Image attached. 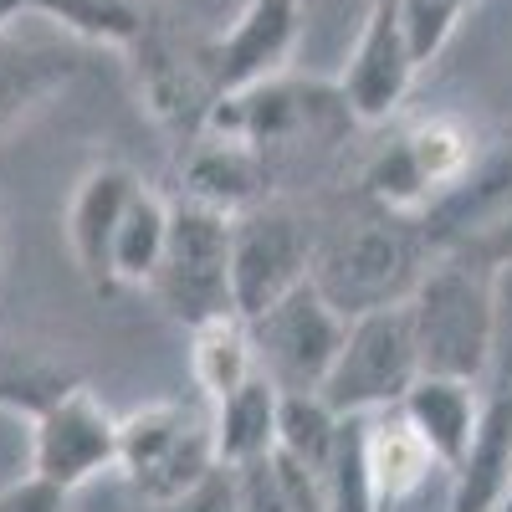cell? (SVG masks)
<instances>
[{
  "mask_svg": "<svg viewBox=\"0 0 512 512\" xmlns=\"http://www.w3.org/2000/svg\"><path fill=\"white\" fill-rule=\"evenodd\" d=\"M431 256H436V246L415 216L374 210V216H364L344 231L318 236L313 282L344 318H359L374 308L405 303L420 272L431 267Z\"/></svg>",
  "mask_w": 512,
  "mask_h": 512,
  "instance_id": "cell-1",
  "label": "cell"
},
{
  "mask_svg": "<svg viewBox=\"0 0 512 512\" xmlns=\"http://www.w3.org/2000/svg\"><path fill=\"white\" fill-rule=\"evenodd\" d=\"M420 374H451L487 384L492 369V272L456 251H436L405 297Z\"/></svg>",
  "mask_w": 512,
  "mask_h": 512,
  "instance_id": "cell-2",
  "label": "cell"
},
{
  "mask_svg": "<svg viewBox=\"0 0 512 512\" xmlns=\"http://www.w3.org/2000/svg\"><path fill=\"white\" fill-rule=\"evenodd\" d=\"M349 128H359V118L338 82L272 72L262 82H251V88L221 93L216 108H210L205 134L241 139L267 154L282 144H338L349 139Z\"/></svg>",
  "mask_w": 512,
  "mask_h": 512,
  "instance_id": "cell-3",
  "label": "cell"
},
{
  "mask_svg": "<svg viewBox=\"0 0 512 512\" xmlns=\"http://www.w3.org/2000/svg\"><path fill=\"white\" fill-rule=\"evenodd\" d=\"M149 292L159 297V308L185 328H200L210 318L236 313V297H231V216L205 210L195 200H180L175 216H169V241H164V256L149 277Z\"/></svg>",
  "mask_w": 512,
  "mask_h": 512,
  "instance_id": "cell-4",
  "label": "cell"
},
{
  "mask_svg": "<svg viewBox=\"0 0 512 512\" xmlns=\"http://www.w3.org/2000/svg\"><path fill=\"white\" fill-rule=\"evenodd\" d=\"M221 466L210 415L190 405H144L118 420V472L149 507L175 502Z\"/></svg>",
  "mask_w": 512,
  "mask_h": 512,
  "instance_id": "cell-5",
  "label": "cell"
},
{
  "mask_svg": "<svg viewBox=\"0 0 512 512\" xmlns=\"http://www.w3.org/2000/svg\"><path fill=\"white\" fill-rule=\"evenodd\" d=\"M415 379H420V349H415L410 308L395 303V308L349 318V333L338 344V359L323 374L318 395L338 415H374L400 405Z\"/></svg>",
  "mask_w": 512,
  "mask_h": 512,
  "instance_id": "cell-6",
  "label": "cell"
},
{
  "mask_svg": "<svg viewBox=\"0 0 512 512\" xmlns=\"http://www.w3.org/2000/svg\"><path fill=\"white\" fill-rule=\"evenodd\" d=\"M477 134L456 118H420L364 164V200L395 216H425L477 159Z\"/></svg>",
  "mask_w": 512,
  "mask_h": 512,
  "instance_id": "cell-7",
  "label": "cell"
},
{
  "mask_svg": "<svg viewBox=\"0 0 512 512\" xmlns=\"http://www.w3.org/2000/svg\"><path fill=\"white\" fill-rule=\"evenodd\" d=\"M128 62H134L139 93L149 103V113L159 118V128L169 139L195 144L210 123V108H216V77H210L205 62V36L180 26L175 16L154 11L149 31L128 47Z\"/></svg>",
  "mask_w": 512,
  "mask_h": 512,
  "instance_id": "cell-8",
  "label": "cell"
},
{
  "mask_svg": "<svg viewBox=\"0 0 512 512\" xmlns=\"http://www.w3.org/2000/svg\"><path fill=\"white\" fill-rule=\"evenodd\" d=\"M246 328H251V349H256V374H267L282 395H303V390H318L323 374L333 369L349 318L308 277L287 297H277L272 308L246 318Z\"/></svg>",
  "mask_w": 512,
  "mask_h": 512,
  "instance_id": "cell-9",
  "label": "cell"
},
{
  "mask_svg": "<svg viewBox=\"0 0 512 512\" xmlns=\"http://www.w3.org/2000/svg\"><path fill=\"white\" fill-rule=\"evenodd\" d=\"M318 231L287 205H251L231 216V297L236 313L256 318L313 277Z\"/></svg>",
  "mask_w": 512,
  "mask_h": 512,
  "instance_id": "cell-10",
  "label": "cell"
},
{
  "mask_svg": "<svg viewBox=\"0 0 512 512\" xmlns=\"http://www.w3.org/2000/svg\"><path fill=\"white\" fill-rule=\"evenodd\" d=\"M31 472L77 492L98 472H118V420L93 400V390H72L31 420Z\"/></svg>",
  "mask_w": 512,
  "mask_h": 512,
  "instance_id": "cell-11",
  "label": "cell"
},
{
  "mask_svg": "<svg viewBox=\"0 0 512 512\" xmlns=\"http://www.w3.org/2000/svg\"><path fill=\"white\" fill-rule=\"evenodd\" d=\"M420 72V57L410 47V31L400 16V0H369L364 31L354 41V52L338 72L349 108L359 123H390L400 103L410 98V82Z\"/></svg>",
  "mask_w": 512,
  "mask_h": 512,
  "instance_id": "cell-12",
  "label": "cell"
},
{
  "mask_svg": "<svg viewBox=\"0 0 512 512\" xmlns=\"http://www.w3.org/2000/svg\"><path fill=\"white\" fill-rule=\"evenodd\" d=\"M297 36H303V0H246L226 31L205 36L216 93H236L272 72H287Z\"/></svg>",
  "mask_w": 512,
  "mask_h": 512,
  "instance_id": "cell-13",
  "label": "cell"
},
{
  "mask_svg": "<svg viewBox=\"0 0 512 512\" xmlns=\"http://www.w3.org/2000/svg\"><path fill=\"white\" fill-rule=\"evenodd\" d=\"M139 175L128 164H98L82 175V185L72 190L67 205V246H72V262L77 272L88 277L93 292H113V236L128 200L139 195Z\"/></svg>",
  "mask_w": 512,
  "mask_h": 512,
  "instance_id": "cell-14",
  "label": "cell"
},
{
  "mask_svg": "<svg viewBox=\"0 0 512 512\" xmlns=\"http://www.w3.org/2000/svg\"><path fill=\"white\" fill-rule=\"evenodd\" d=\"M185 195L205 210H221V216H241V210L262 205L267 185H272V169L267 154L256 144L241 139H221V134H200L195 144H185Z\"/></svg>",
  "mask_w": 512,
  "mask_h": 512,
  "instance_id": "cell-15",
  "label": "cell"
},
{
  "mask_svg": "<svg viewBox=\"0 0 512 512\" xmlns=\"http://www.w3.org/2000/svg\"><path fill=\"white\" fill-rule=\"evenodd\" d=\"M507 492H512V390L487 384L477 436L451 466L446 512H502Z\"/></svg>",
  "mask_w": 512,
  "mask_h": 512,
  "instance_id": "cell-16",
  "label": "cell"
},
{
  "mask_svg": "<svg viewBox=\"0 0 512 512\" xmlns=\"http://www.w3.org/2000/svg\"><path fill=\"white\" fill-rule=\"evenodd\" d=\"M482 400H487V390H482L477 379L420 374L395 410L415 425V436L431 446V456H436L441 472H451V466L466 456V446H472V436H477Z\"/></svg>",
  "mask_w": 512,
  "mask_h": 512,
  "instance_id": "cell-17",
  "label": "cell"
},
{
  "mask_svg": "<svg viewBox=\"0 0 512 512\" xmlns=\"http://www.w3.org/2000/svg\"><path fill=\"white\" fill-rule=\"evenodd\" d=\"M77 72L82 62L67 41H41L21 36L16 26H0V139L52 93H62Z\"/></svg>",
  "mask_w": 512,
  "mask_h": 512,
  "instance_id": "cell-18",
  "label": "cell"
},
{
  "mask_svg": "<svg viewBox=\"0 0 512 512\" xmlns=\"http://www.w3.org/2000/svg\"><path fill=\"white\" fill-rule=\"evenodd\" d=\"M364 461H369V482H374V497L384 512L405 502L410 492H420L425 477L436 472L431 446L415 436V425L395 405L364 415Z\"/></svg>",
  "mask_w": 512,
  "mask_h": 512,
  "instance_id": "cell-19",
  "label": "cell"
},
{
  "mask_svg": "<svg viewBox=\"0 0 512 512\" xmlns=\"http://www.w3.org/2000/svg\"><path fill=\"white\" fill-rule=\"evenodd\" d=\"M277 415H282V390L267 374H251L241 390L216 400L210 431H216L221 466H246L256 456H272L277 451Z\"/></svg>",
  "mask_w": 512,
  "mask_h": 512,
  "instance_id": "cell-20",
  "label": "cell"
},
{
  "mask_svg": "<svg viewBox=\"0 0 512 512\" xmlns=\"http://www.w3.org/2000/svg\"><path fill=\"white\" fill-rule=\"evenodd\" d=\"M26 16L52 21L72 41L113 47V52L128 57V47L149 31L154 6H149V0H26Z\"/></svg>",
  "mask_w": 512,
  "mask_h": 512,
  "instance_id": "cell-21",
  "label": "cell"
},
{
  "mask_svg": "<svg viewBox=\"0 0 512 512\" xmlns=\"http://www.w3.org/2000/svg\"><path fill=\"white\" fill-rule=\"evenodd\" d=\"M190 374L195 384L210 395V405L226 400L231 390L256 374V349H251V328L241 313L210 318L200 328H190Z\"/></svg>",
  "mask_w": 512,
  "mask_h": 512,
  "instance_id": "cell-22",
  "label": "cell"
},
{
  "mask_svg": "<svg viewBox=\"0 0 512 512\" xmlns=\"http://www.w3.org/2000/svg\"><path fill=\"white\" fill-rule=\"evenodd\" d=\"M169 216L175 205L159 200L149 185H139V195L128 200L123 221H118V236H113V287H149L159 256H164V241H169Z\"/></svg>",
  "mask_w": 512,
  "mask_h": 512,
  "instance_id": "cell-23",
  "label": "cell"
},
{
  "mask_svg": "<svg viewBox=\"0 0 512 512\" xmlns=\"http://www.w3.org/2000/svg\"><path fill=\"white\" fill-rule=\"evenodd\" d=\"M338 436H344V415H338L318 390L282 395V415H277V451H282V456L303 461L308 472L328 477L333 451H338Z\"/></svg>",
  "mask_w": 512,
  "mask_h": 512,
  "instance_id": "cell-24",
  "label": "cell"
},
{
  "mask_svg": "<svg viewBox=\"0 0 512 512\" xmlns=\"http://www.w3.org/2000/svg\"><path fill=\"white\" fill-rule=\"evenodd\" d=\"M72 384H77L72 374H62L57 364L36 359V354H21V349L0 354V410H11V415L36 420L52 400H62Z\"/></svg>",
  "mask_w": 512,
  "mask_h": 512,
  "instance_id": "cell-25",
  "label": "cell"
},
{
  "mask_svg": "<svg viewBox=\"0 0 512 512\" xmlns=\"http://www.w3.org/2000/svg\"><path fill=\"white\" fill-rule=\"evenodd\" d=\"M477 11V0H400V16L410 31V47L425 62H436L446 52V41L456 36V26Z\"/></svg>",
  "mask_w": 512,
  "mask_h": 512,
  "instance_id": "cell-26",
  "label": "cell"
},
{
  "mask_svg": "<svg viewBox=\"0 0 512 512\" xmlns=\"http://www.w3.org/2000/svg\"><path fill=\"white\" fill-rule=\"evenodd\" d=\"M231 477H236V512H297L292 487L277 466V451L256 456L246 466H231Z\"/></svg>",
  "mask_w": 512,
  "mask_h": 512,
  "instance_id": "cell-27",
  "label": "cell"
},
{
  "mask_svg": "<svg viewBox=\"0 0 512 512\" xmlns=\"http://www.w3.org/2000/svg\"><path fill=\"white\" fill-rule=\"evenodd\" d=\"M487 384L512 390V262L492 267V369Z\"/></svg>",
  "mask_w": 512,
  "mask_h": 512,
  "instance_id": "cell-28",
  "label": "cell"
},
{
  "mask_svg": "<svg viewBox=\"0 0 512 512\" xmlns=\"http://www.w3.org/2000/svg\"><path fill=\"white\" fill-rule=\"evenodd\" d=\"M67 502H72V492L41 472H26L0 487V512H67Z\"/></svg>",
  "mask_w": 512,
  "mask_h": 512,
  "instance_id": "cell-29",
  "label": "cell"
},
{
  "mask_svg": "<svg viewBox=\"0 0 512 512\" xmlns=\"http://www.w3.org/2000/svg\"><path fill=\"white\" fill-rule=\"evenodd\" d=\"M154 512H236V477H231V466H216L205 482H195L175 502H159Z\"/></svg>",
  "mask_w": 512,
  "mask_h": 512,
  "instance_id": "cell-30",
  "label": "cell"
},
{
  "mask_svg": "<svg viewBox=\"0 0 512 512\" xmlns=\"http://www.w3.org/2000/svg\"><path fill=\"white\" fill-rule=\"evenodd\" d=\"M456 256H466V262H477V267H502V262H512V205L502 210V216L487 226V231H477L466 246H456Z\"/></svg>",
  "mask_w": 512,
  "mask_h": 512,
  "instance_id": "cell-31",
  "label": "cell"
},
{
  "mask_svg": "<svg viewBox=\"0 0 512 512\" xmlns=\"http://www.w3.org/2000/svg\"><path fill=\"white\" fill-rule=\"evenodd\" d=\"M26 16V0H0V26H16Z\"/></svg>",
  "mask_w": 512,
  "mask_h": 512,
  "instance_id": "cell-32",
  "label": "cell"
},
{
  "mask_svg": "<svg viewBox=\"0 0 512 512\" xmlns=\"http://www.w3.org/2000/svg\"><path fill=\"white\" fill-rule=\"evenodd\" d=\"M502 512H512V492H507V502H502Z\"/></svg>",
  "mask_w": 512,
  "mask_h": 512,
  "instance_id": "cell-33",
  "label": "cell"
},
{
  "mask_svg": "<svg viewBox=\"0 0 512 512\" xmlns=\"http://www.w3.org/2000/svg\"><path fill=\"white\" fill-rule=\"evenodd\" d=\"M502 139H512V123H507V134H502Z\"/></svg>",
  "mask_w": 512,
  "mask_h": 512,
  "instance_id": "cell-34",
  "label": "cell"
}]
</instances>
